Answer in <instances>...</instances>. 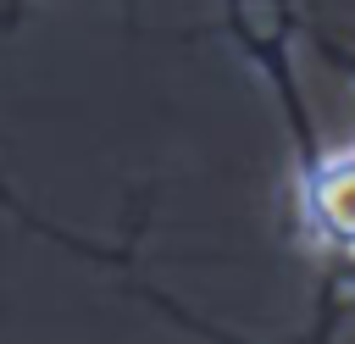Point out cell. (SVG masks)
Segmentation results:
<instances>
[{
    "instance_id": "6da1fadb",
    "label": "cell",
    "mask_w": 355,
    "mask_h": 344,
    "mask_svg": "<svg viewBox=\"0 0 355 344\" xmlns=\"http://www.w3.org/2000/svg\"><path fill=\"white\" fill-rule=\"evenodd\" d=\"M305 227L316 244L355 255V150H338L305 172Z\"/></svg>"
},
{
    "instance_id": "7a4b0ae2",
    "label": "cell",
    "mask_w": 355,
    "mask_h": 344,
    "mask_svg": "<svg viewBox=\"0 0 355 344\" xmlns=\"http://www.w3.org/2000/svg\"><path fill=\"white\" fill-rule=\"evenodd\" d=\"M349 294H355V277H349Z\"/></svg>"
}]
</instances>
